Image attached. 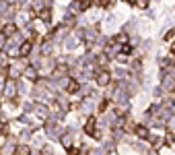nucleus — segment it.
Segmentation results:
<instances>
[{"label": "nucleus", "instance_id": "nucleus-1", "mask_svg": "<svg viewBox=\"0 0 175 155\" xmlns=\"http://www.w3.org/2000/svg\"><path fill=\"white\" fill-rule=\"evenodd\" d=\"M25 68H27V66H25V62H23V60H21V62L12 64L11 68H8V72H11V77H12V79H17V77L21 74V71H25Z\"/></svg>", "mask_w": 175, "mask_h": 155}, {"label": "nucleus", "instance_id": "nucleus-2", "mask_svg": "<svg viewBox=\"0 0 175 155\" xmlns=\"http://www.w3.org/2000/svg\"><path fill=\"white\" fill-rule=\"evenodd\" d=\"M31 50H33L31 41H23V44H21V48H19V56H21V58H27V56L31 54Z\"/></svg>", "mask_w": 175, "mask_h": 155}, {"label": "nucleus", "instance_id": "nucleus-3", "mask_svg": "<svg viewBox=\"0 0 175 155\" xmlns=\"http://www.w3.org/2000/svg\"><path fill=\"white\" fill-rule=\"evenodd\" d=\"M109 81H111L109 72H99V74H97V85H99V87H107Z\"/></svg>", "mask_w": 175, "mask_h": 155}, {"label": "nucleus", "instance_id": "nucleus-4", "mask_svg": "<svg viewBox=\"0 0 175 155\" xmlns=\"http://www.w3.org/2000/svg\"><path fill=\"white\" fill-rule=\"evenodd\" d=\"M14 93H17V85H14V81H8V83L4 85V95L14 97Z\"/></svg>", "mask_w": 175, "mask_h": 155}, {"label": "nucleus", "instance_id": "nucleus-5", "mask_svg": "<svg viewBox=\"0 0 175 155\" xmlns=\"http://www.w3.org/2000/svg\"><path fill=\"white\" fill-rule=\"evenodd\" d=\"M163 87L165 89H175V79L169 77V74H165L163 77Z\"/></svg>", "mask_w": 175, "mask_h": 155}, {"label": "nucleus", "instance_id": "nucleus-6", "mask_svg": "<svg viewBox=\"0 0 175 155\" xmlns=\"http://www.w3.org/2000/svg\"><path fill=\"white\" fill-rule=\"evenodd\" d=\"M84 132L87 134H95V118H89L84 124Z\"/></svg>", "mask_w": 175, "mask_h": 155}, {"label": "nucleus", "instance_id": "nucleus-7", "mask_svg": "<svg viewBox=\"0 0 175 155\" xmlns=\"http://www.w3.org/2000/svg\"><path fill=\"white\" fill-rule=\"evenodd\" d=\"M136 134H138L140 139H148V130H146L144 126H138V128H136Z\"/></svg>", "mask_w": 175, "mask_h": 155}, {"label": "nucleus", "instance_id": "nucleus-8", "mask_svg": "<svg viewBox=\"0 0 175 155\" xmlns=\"http://www.w3.org/2000/svg\"><path fill=\"white\" fill-rule=\"evenodd\" d=\"M25 74H27L29 79H37V71L31 68V66H27V68H25Z\"/></svg>", "mask_w": 175, "mask_h": 155}, {"label": "nucleus", "instance_id": "nucleus-9", "mask_svg": "<svg viewBox=\"0 0 175 155\" xmlns=\"http://www.w3.org/2000/svg\"><path fill=\"white\" fill-rule=\"evenodd\" d=\"M39 17H41V21H46V23H49V19H52V15H49V11H41L39 12Z\"/></svg>", "mask_w": 175, "mask_h": 155}, {"label": "nucleus", "instance_id": "nucleus-10", "mask_svg": "<svg viewBox=\"0 0 175 155\" xmlns=\"http://www.w3.org/2000/svg\"><path fill=\"white\" fill-rule=\"evenodd\" d=\"M2 33H4V35H14V25H6V27L2 29Z\"/></svg>", "mask_w": 175, "mask_h": 155}, {"label": "nucleus", "instance_id": "nucleus-11", "mask_svg": "<svg viewBox=\"0 0 175 155\" xmlns=\"http://www.w3.org/2000/svg\"><path fill=\"white\" fill-rule=\"evenodd\" d=\"M14 151H17V153H19V155H25V153H31V151H29V147H25V145H19V147H17V149H14Z\"/></svg>", "mask_w": 175, "mask_h": 155}, {"label": "nucleus", "instance_id": "nucleus-12", "mask_svg": "<svg viewBox=\"0 0 175 155\" xmlns=\"http://www.w3.org/2000/svg\"><path fill=\"white\" fill-rule=\"evenodd\" d=\"M66 89H68V91H76V89H78V83H76V81H68V87H66Z\"/></svg>", "mask_w": 175, "mask_h": 155}, {"label": "nucleus", "instance_id": "nucleus-13", "mask_svg": "<svg viewBox=\"0 0 175 155\" xmlns=\"http://www.w3.org/2000/svg\"><path fill=\"white\" fill-rule=\"evenodd\" d=\"M62 145H64V147H72V139H70V137H62Z\"/></svg>", "mask_w": 175, "mask_h": 155}, {"label": "nucleus", "instance_id": "nucleus-14", "mask_svg": "<svg viewBox=\"0 0 175 155\" xmlns=\"http://www.w3.org/2000/svg\"><path fill=\"white\" fill-rule=\"evenodd\" d=\"M105 21H107V27H109V29H111V27H116V17H107V19H105Z\"/></svg>", "mask_w": 175, "mask_h": 155}, {"label": "nucleus", "instance_id": "nucleus-15", "mask_svg": "<svg viewBox=\"0 0 175 155\" xmlns=\"http://www.w3.org/2000/svg\"><path fill=\"white\" fill-rule=\"evenodd\" d=\"M136 6H140V8H146V6H148V0H136Z\"/></svg>", "mask_w": 175, "mask_h": 155}, {"label": "nucleus", "instance_id": "nucleus-16", "mask_svg": "<svg viewBox=\"0 0 175 155\" xmlns=\"http://www.w3.org/2000/svg\"><path fill=\"white\" fill-rule=\"evenodd\" d=\"M49 50H52V46H49V44H43V48H41V54H43V56H47V54H49Z\"/></svg>", "mask_w": 175, "mask_h": 155}, {"label": "nucleus", "instance_id": "nucleus-17", "mask_svg": "<svg viewBox=\"0 0 175 155\" xmlns=\"http://www.w3.org/2000/svg\"><path fill=\"white\" fill-rule=\"evenodd\" d=\"M8 64V58H6V54H0V66H6Z\"/></svg>", "mask_w": 175, "mask_h": 155}, {"label": "nucleus", "instance_id": "nucleus-18", "mask_svg": "<svg viewBox=\"0 0 175 155\" xmlns=\"http://www.w3.org/2000/svg\"><path fill=\"white\" fill-rule=\"evenodd\" d=\"M74 46H76V39H66V48H74Z\"/></svg>", "mask_w": 175, "mask_h": 155}, {"label": "nucleus", "instance_id": "nucleus-19", "mask_svg": "<svg viewBox=\"0 0 175 155\" xmlns=\"http://www.w3.org/2000/svg\"><path fill=\"white\" fill-rule=\"evenodd\" d=\"M152 145H154V147H159V145H163V137H159V139H152Z\"/></svg>", "mask_w": 175, "mask_h": 155}, {"label": "nucleus", "instance_id": "nucleus-20", "mask_svg": "<svg viewBox=\"0 0 175 155\" xmlns=\"http://www.w3.org/2000/svg\"><path fill=\"white\" fill-rule=\"evenodd\" d=\"M175 37V31H169V33H167V35H165V39H167V41H171V39H173Z\"/></svg>", "mask_w": 175, "mask_h": 155}, {"label": "nucleus", "instance_id": "nucleus-21", "mask_svg": "<svg viewBox=\"0 0 175 155\" xmlns=\"http://www.w3.org/2000/svg\"><path fill=\"white\" fill-rule=\"evenodd\" d=\"M113 4V0H101V6H111Z\"/></svg>", "mask_w": 175, "mask_h": 155}, {"label": "nucleus", "instance_id": "nucleus-22", "mask_svg": "<svg viewBox=\"0 0 175 155\" xmlns=\"http://www.w3.org/2000/svg\"><path fill=\"white\" fill-rule=\"evenodd\" d=\"M97 37V33H93V31H87V39H95Z\"/></svg>", "mask_w": 175, "mask_h": 155}, {"label": "nucleus", "instance_id": "nucleus-23", "mask_svg": "<svg viewBox=\"0 0 175 155\" xmlns=\"http://www.w3.org/2000/svg\"><path fill=\"white\" fill-rule=\"evenodd\" d=\"M107 62V56H99V64H105Z\"/></svg>", "mask_w": 175, "mask_h": 155}, {"label": "nucleus", "instance_id": "nucleus-24", "mask_svg": "<svg viewBox=\"0 0 175 155\" xmlns=\"http://www.w3.org/2000/svg\"><path fill=\"white\" fill-rule=\"evenodd\" d=\"M0 91H4V81H2V77H0Z\"/></svg>", "mask_w": 175, "mask_h": 155}, {"label": "nucleus", "instance_id": "nucleus-25", "mask_svg": "<svg viewBox=\"0 0 175 155\" xmlns=\"http://www.w3.org/2000/svg\"><path fill=\"white\" fill-rule=\"evenodd\" d=\"M171 52H173V54H175V41H173V46H171Z\"/></svg>", "mask_w": 175, "mask_h": 155}]
</instances>
